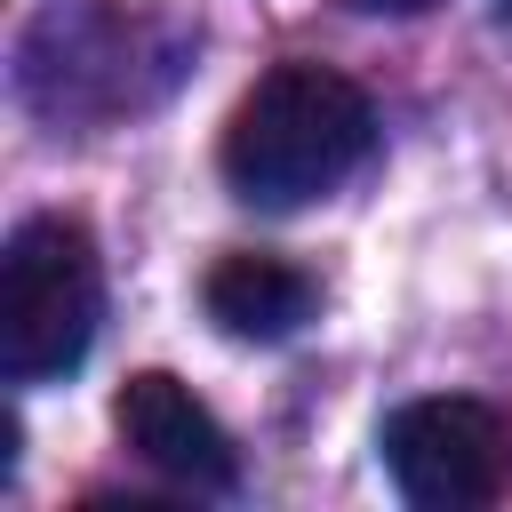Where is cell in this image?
<instances>
[{"instance_id":"cell-4","label":"cell","mask_w":512,"mask_h":512,"mask_svg":"<svg viewBox=\"0 0 512 512\" xmlns=\"http://www.w3.org/2000/svg\"><path fill=\"white\" fill-rule=\"evenodd\" d=\"M384 472L416 512H480L512 488V424L488 400L432 392L384 416Z\"/></svg>"},{"instance_id":"cell-7","label":"cell","mask_w":512,"mask_h":512,"mask_svg":"<svg viewBox=\"0 0 512 512\" xmlns=\"http://www.w3.org/2000/svg\"><path fill=\"white\" fill-rule=\"evenodd\" d=\"M376 8H400V16H416V8H432V0H376Z\"/></svg>"},{"instance_id":"cell-3","label":"cell","mask_w":512,"mask_h":512,"mask_svg":"<svg viewBox=\"0 0 512 512\" xmlns=\"http://www.w3.org/2000/svg\"><path fill=\"white\" fill-rule=\"evenodd\" d=\"M104 320V264L72 216H24L0 248V376H72Z\"/></svg>"},{"instance_id":"cell-5","label":"cell","mask_w":512,"mask_h":512,"mask_svg":"<svg viewBox=\"0 0 512 512\" xmlns=\"http://www.w3.org/2000/svg\"><path fill=\"white\" fill-rule=\"evenodd\" d=\"M112 424H120V440H128L152 472H168L176 488H208V496H224V488L240 480V448H232V432H224V424L208 416V400H200L192 384H176L168 368L128 376L120 400H112Z\"/></svg>"},{"instance_id":"cell-2","label":"cell","mask_w":512,"mask_h":512,"mask_svg":"<svg viewBox=\"0 0 512 512\" xmlns=\"http://www.w3.org/2000/svg\"><path fill=\"white\" fill-rule=\"evenodd\" d=\"M144 64L176 72L152 16L104 8V0H56L16 40V96L56 128L64 120H112V112H136L168 88V80H144Z\"/></svg>"},{"instance_id":"cell-1","label":"cell","mask_w":512,"mask_h":512,"mask_svg":"<svg viewBox=\"0 0 512 512\" xmlns=\"http://www.w3.org/2000/svg\"><path fill=\"white\" fill-rule=\"evenodd\" d=\"M376 144V104L336 64H272L224 120V184L256 208L328 200Z\"/></svg>"},{"instance_id":"cell-6","label":"cell","mask_w":512,"mask_h":512,"mask_svg":"<svg viewBox=\"0 0 512 512\" xmlns=\"http://www.w3.org/2000/svg\"><path fill=\"white\" fill-rule=\"evenodd\" d=\"M200 296H208V320H216L224 336H248V344H280V336H296V328L312 320V304H320L312 272H296L288 256H256V248L224 256V264L208 272Z\"/></svg>"},{"instance_id":"cell-8","label":"cell","mask_w":512,"mask_h":512,"mask_svg":"<svg viewBox=\"0 0 512 512\" xmlns=\"http://www.w3.org/2000/svg\"><path fill=\"white\" fill-rule=\"evenodd\" d=\"M496 16H504V24H512V0H496Z\"/></svg>"}]
</instances>
